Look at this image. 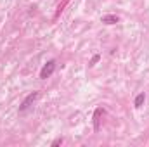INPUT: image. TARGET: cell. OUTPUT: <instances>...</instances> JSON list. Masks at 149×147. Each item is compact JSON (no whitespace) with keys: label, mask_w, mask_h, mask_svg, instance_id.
<instances>
[{"label":"cell","mask_w":149,"mask_h":147,"mask_svg":"<svg viewBox=\"0 0 149 147\" xmlns=\"http://www.w3.org/2000/svg\"><path fill=\"white\" fill-rule=\"evenodd\" d=\"M54 69H56V61H49V62L42 68V71H40V78H42V80H47L50 74L54 73Z\"/></svg>","instance_id":"1"},{"label":"cell","mask_w":149,"mask_h":147,"mask_svg":"<svg viewBox=\"0 0 149 147\" xmlns=\"http://www.w3.org/2000/svg\"><path fill=\"white\" fill-rule=\"evenodd\" d=\"M38 95H40L38 92H31V94H30V95H28V97L23 101V104L19 106V111H26V109H28V107H30V106H31V104H33V102L38 99Z\"/></svg>","instance_id":"2"},{"label":"cell","mask_w":149,"mask_h":147,"mask_svg":"<svg viewBox=\"0 0 149 147\" xmlns=\"http://www.w3.org/2000/svg\"><path fill=\"white\" fill-rule=\"evenodd\" d=\"M118 21H120V19H118V16H113V14L102 17V23H106V24H116Z\"/></svg>","instance_id":"3"},{"label":"cell","mask_w":149,"mask_h":147,"mask_svg":"<svg viewBox=\"0 0 149 147\" xmlns=\"http://www.w3.org/2000/svg\"><path fill=\"white\" fill-rule=\"evenodd\" d=\"M102 112H104V111L99 107V109L95 111V114H94V128H95V130H99V121H101L99 118H101V114H102Z\"/></svg>","instance_id":"4"},{"label":"cell","mask_w":149,"mask_h":147,"mask_svg":"<svg viewBox=\"0 0 149 147\" xmlns=\"http://www.w3.org/2000/svg\"><path fill=\"white\" fill-rule=\"evenodd\" d=\"M144 101H146V95H144V92L142 94H139L137 97H135V107H142V104H144Z\"/></svg>","instance_id":"5"},{"label":"cell","mask_w":149,"mask_h":147,"mask_svg":"<svg viewBox=\"0 0 149 147\" xmlns=\"http://www.w3.org/2000/svg\"><path fill=\"white\" fill-rule=\"evenodd\" d=\"M99 59H101V55H99V54H95V55H94V57L90 59V62H88V66H95V64L99 62Z\"/></svg>","instance_id":"6"},{"label":"cell","mask_w":149,"mask_h":147,"mask_svg":"<svg viewBox=\"0 0 149 147\" xmlns=\"http://www.w3.org/2000/svg\"><path fill=\"white\" fill-rule=\"evenodd\" d=\"M63 142H64L63 139H57V140H54V142H52V147H56V146H61Z\"/></svg>","instance_id":"7"}]
</instances>
